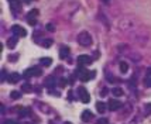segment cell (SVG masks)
Masks as SVG:
<instances>
[{
    "label": "cell",
    "mask_w": 151,
    "mask_h": 124,
    "mask_svg": "<svg viewBox=\"0 0 151 124\" xmlns=\"http://www.w3.org/2000/svg\"><path fill=\"white\" fill-rule=\"evenodd\" d=\"M78 42L82 45V47H90L92 45V37L89 33L82 31L79 36H78Z\"/></svg>",
    "instance_id": "6da1fadb"
},
{
    "label": "cell",
    "mask_w": 151,
    "mask_h": 124,
    "mask_svg": "<svg viewBox=\"0 0 151 124\" xmlns=\"http://www.w3.org/2000/svg\"><path fill=\"white\" fill-rule=\"evenodd\" d=\"M41 73H42V71L38 66H33V68H28L27 71H24L23 76H24V79H28V78H33V76H40Z\"/></svg>",
    "instance_id": "7a4b0ae2"
},
{
    "label": "cell",
    "mask_w": 151,
    "mask_h": 124,
    "mask_svg": "<svg viewBox=\"0 0 151 124\" xmlns=\"http://www.w3.org/2000/svg\"><path fill=\"white\" fill-rule=\"evenodd\" d=\"M78 95H79V99H81L84 103H89V102H90V96H89L88 90H86L84 86H79V88H78Z\"/></svg>",
    "instance_id": "3957f363"
},
{
    "label": "cell",
    "mask_w": 151,
    "mask_h": 124,
    "mask_svg": "<svg viewBox=\"0 0 151 124\" xmlns=\"http://www.w3.org/2000/svg\"><path fill=\"white\" fill-rule=\"evenodd\" d=\"M92 64V58L89 55H79L78 56V66H85V65H90Z\"/></svg>",
    "instance_id": "277c9868"
},
{
    "label": "cell",
    "mask_w": 151,
    "mask_h": 124,
    "mask_svg": "<svg viewBox=\"0 0 151 124\" xmlns=\"http://www.w3.org/2000/svg\"><path fill=\"white\" fill-rule=\"evenodd\" d=\"M37 16H38V10L37 9H33L30 13H28V16H27V21H28V24L30 25H35V18H37Z\"/></svg>",
    "instance_id": "5b68a950"
},
{
    "label": "cell",
    "mask_w": 151,
    "mask_h": 124,
    "mask_svg": "<svg viewBox=\"0 0 151 124\" xmlns=\"http://www.w3.org/2000/svg\"><path fill=\"white\" fill-rule=\"evenodd\" d=\"M11 31H13V34L20 36V37H26V36H27V31H26L21 25H13V27H11Z\"/></svg>",
    "instance_id": "8992f818"
},
{
    "label": "cell",
    "mask_w": 151,
    "mask_h": 124,
    "mask_svg": "<svg viewBox=\"0 0 151 124\" xmlns=\"http://www.w3.org/2000/svg\"><path fill=\"white\" fill-rule=\"evenodd\" d=\"M107 107H109V110H112V111H115V110H119L120 107H121V103L116 100V99H112V100H109V103H107Z\"/></svg>",
    "instance_id": "52a82bcc"
},
{
    "label": "cell",
    "mask_w": 151,
    "mask_h": 124,
    "mask_svg": "<svg viewBox=\"0 0 151 124\" xmlns=\"http://www.w3.org/2000/svg\"><path fill=\"white\" fill-rule=\"evenodd\" d=\"M10 7L13 11H20L21 10V4L18 0H10Z\"/></svg>",
    "instance_id": "ba28073f"
},
{
    "label": "cell",
    "mask_w": 151,
    "mask_h": 124,
    "mask_svg": "<svg viewBox=\"0 0 151 124\" xmlns=\"http://www.w3.org/2000/svg\"><path fill=\"white\" fill-rule=\"evenodd\" d=\"M17 42H18V37H17V36L11 37V38L7 41V47H9L10 50H13V48H14V47L17 45Z\"/></svg>",
    "instance_id": "9c48e42d"
},
{
    "label": "cell",
    "mask_w": 151,
    "mask_h": 124,
    "mask_svg": "<svg viewBox=\"0 0 151 124\" xmlns=\"http://www.w3.org/2000/svg\"><path fill=\"white\" fill-rule=\"evenodd\" d=\"M7 80H9V83H17L18 80H20V75L18 73H11V75H9V78H7Z\"/></svg>",
    "instance_id": "30bf717a"
},
{
    "label": "cell",
    "mask_w": 151,
    "mask_h": 124,
    "mask_svg": "<svg viewBox=\"0 0 151 124\" xmlns=\"http://www.w3.org/2000/svg\"><path fill=\"white\" fill-rule=\"evenodd\" d=\"M68 55H69V48L68 47H62L61 51H59V58L64 59V58H67Z\"/></svg>",
    "instance_id": "8fae6325"
},
{
    "label": "cell",
    "mask_w": 151,
    "mask_h": 124,
    "mask_svg": "<svg viewBox=\"0 0 151 124\" xmlns=\"http://www.w3.org/2000/svg\"><path fill=\"white\" fill-rule=\"evenodd\" d=\"M81 119H82L84 121H89V120L92 119V113H90L89 110H85L84 113H82V116H81Z\"/></svg>",
    "instance_id": "7c38bea8"
},
{
    "label": "cell",
    "mask_w": 151,
    "mask_h": 124,
    "mask_svg": "<svg viewBox=\"0 0 151 124\" xmlns=\"http://www.w3.org/2000/svg\"><path fill=\"white\" fill-rule=\"evenodd\" d=\"M96 110H98V113H104L106 105H104L103 102H98V103H96Z\"/></svg>",
    "instance_id": "4fadbf2b"
},
{
    "label": "cell",
    "mask_w": 151,
    "mask_h": 124,
    "mask_svg": "<svg viewBox=\"0 0 151 124\" xmlns=\"http://www.w3.org/2000/svg\"><path fill=\"white\" fill-rule=\"evenodd\" d=\"M40 64H41L42 66H50L51 64H52V59H51V58H41V59H40Z\"/></svg>",
    "instance_id": "5bb4252c"
},
{
    "label": "cell",
    "mask_w": 151,
    "mask_h": 124,
    "mask_svg": "<svg viewBox=\"0 0 151 124\" xmlns=\"http://www.w3.org/2000/svg\"><path fill=\"white\" fill-rule=\"evenodd\" d=\"M52 42H54V41H52L51 38H48V40H44V41L41 42V45H42L44 48H50L51 45H52Z\"/></svg>",
    "instance_id": "9a60e30c"
},
{
    "label": "cell",
    "mask_w": 151,
    "mask_h": 124,
    "mask_svg": "<svg viewBox=\"0 0 151 124\" xmlns=\"http://www.w3.org/2000/svg\"><path fill=\"white\" fill-rule=\"evenodd\" d=\"M45 85H47L48 88H50V86H54V85H55V79H54L52 76H48L47 80H45Z\"/></svg>",
    "instance_id": "2e32d148"
},
{
    "label": "cell",
    "mask_w": 151,
    "mask_h": 124,
    "mask_svg": "<svg viewBox=\"0 0 151 124\" xmlns=\"http://www.w3.org/2000/svg\"><path fill=\"white\" fill-rule=\"evenodd\" d=\"M120 71H121V73H126L129 71V65L126 62H120Z\"/></svg>",
    "instance_id": "e0dca14e"
},
{
    "label": "cell",
    "mask_w": 151,
    "mask_h": 124,
    "mask_svg": "<svg viewBox=\"0 0 151 124\" xmlns=\"http://www.w3.org/2000/svg\"><path fill=\"white\" fill-rule=\"evenodd\" d=\"M31 89H33V86H31L30 83H24V85H23V88H21V90H23V92H26V93H28V92H31Z\"/></svg>",
    "instance_id": "ac0fdd59"
},
{
    "label": "cell",
    "mask_w": 151,
    "mask_h": 124,
    "mask_svg": "<svg viewBox=\"0 0 151 124\" xmlns=\"http://www.w3.org/2000/svg\"><path fill=\"white\" fill-rule=\"evenodd\" d=\"M10 97H11V99H20V97H21V93H20V92H16V90H13V92L10 93Z\"/></svg>",
    "instance_id": "d6986e66"
},
{
    "label": "cell",
    "mask_w": 151,
    "mask_h": 124,
    "mask_svg": "<svg viewBox=\"0 0 151 124\" xmlns=\"http://www.w3.org/2000/svg\"><path fill=\"white\" fill-rule=\"evenodd\" d=\"M112 92H113V95H115V96H121V95H123V90H121L120 88H115Z\"/></svg>",
    "instance_id": "ffe728a7"
},
{
    "label": "cell",
    "mask_w": 151,
    "mask_h": 124,
    "mask_svg": "<svg viewBox=\"0 0 151 124\" xmlns=\"http://www.w3.org/2000/svg\"><path fill=\"white\" fill-rule=\"evenodd\" d=\"M27 114H30V110H26V109H24V110H21V114H20V116H21V117H26Z\"/></svg>",
    "instance_id": "44dd1931"
},
{
    "label": "cell",
    "mask_w": 151,
    "mask_h": 124,
    "mask_svg": "<svg viewBox=\"0 0 151 124\" xmlns=\"http://www.w3.org/2000/svg\"><path fill=\"white\" fill-rule=\"evenodd\" d=\"M144 85H146V86H151V78L150 76H147V79L144 80Z\"/></svg>",
    "instance_id": "7402d4cb"
},
{
    "label": "cell",
    "mask_w": 151,
    "mask_h": 124,
    "mask_svg": "<svg viewBox=\"0 0 151 124\" xmlns=\"http://www.w3.org/2000/svg\"><path fill=\"white\" fill-rule=\"evenodd\" d=\"M96 124H107V119H100L96 121Z\"/></svg>",
    "instance_id": "603a6c76"
},
{
    "label": "cell",
    "mask_w": 151,
    "mask_h": 124,
    "mask_svg": "<svg viewBox=\"0 0 151 124\" xmlns=\"http://www.w3.org/2000/svg\"><path fill=\"white\" fill-rule=\"evenodd\" d=\"M47 30H48V31H54V30H55V27H54V25H52V24H47Z\"/></svg>",
    "instance_id": "cb8c5ba5"
},
{
    "label": "cell",
    "mask_w": 151,
    "mask_h": 124,
    "mask_svg": "<svg viewBox=\"0 0 151 124\" xmlns=\"http://www.w3.org/2000/svg\"><path fill=\"white\" fill-rule=\"evenodd\" d=\"M16 59H17V55H10V58H9V61H10V62H14Z\"/></svg>",
    "instance_id": "d4e9b609"
},
{
    "label": "cell",
    "mask_w": 151,
    "mask_h": 124,
    "mask_svg": "<svg viewBox=\"0 0 151 124\" xmlns=\"http://www.w3.org/2000/svg\"><path fill=\"white\" fill-rule=\"evenodd\" d=\"M4 124H17V121H14V120H6Z\"/></svg>",
    "instance_id": "484cf974"
},
{
    "label": "cell",
    "mask_w": 151,
    "mask_h": 124,
    "mask_svg": "<svg viewBox=\"0 0 151 124\" xmlns=\"http://www.w3.org/2000/svg\"><path fill=\"white\" fill-rule=\"evenodd\" d=\"M1 82H4V71H1Z\"/></svg>",
    "instance_id": "4316f807"
},
{
    "label": "cell",
    "mask_w": 151,
    "mask_h": 124,
    "mask_svg": "<svg viewBox=\"0 0 151 124\" xmlns=\"http://www.w3.org/2000/svg\"><path fill=\"white\" fill-rule=\"evenodd\" d=\"M150 75H151V66L147 69V76H150Z\"/></svg>",
    "instance_id": "83f0119b"
},
{
    "label": "cell",
    "mask_w": 151,
    "mask_h": 124,
    "mask_svg": "<svg viewBox=\"0 0 151 124\" xmlns=\"http://www.w3.org/2000/svg\"><path fill=\"white\" fill-rule=\"evenodd\" d=\"M103 3H104V4H109V3H110V0H103Z\"/></svg>",
    "instance_id": "f1b7e54d"
},
{
    "label": "cell",
    "mask_w": 151,
    "mask_h": 124,
    "mask_svg": "<svg viewBox=\"0 0 151 124\" xmlns=\"http://www.w3.org/2000/svg\"><path fill=\"white\" fill-rule=\"evenodd\" d=\"M64 124H72V123H69V121H67V123H64Z\"/></svg>",
    "instance_id": "f546056e"
},
{
    "label": "cell",
    "mask_w": 151,
    "mask_h": 124,
    "mask_svg": "<svg viewBox=\"0 0 151 124\" xmlns=\"http://www.w3.org/2000/svg\"><path fill=\"white\" fill-rule=\"evenodd\" d=\"M26 1H27V3H30V1H31V0H26Z\"/></svg>",
    "instance_id": "4dcf8cb0"
}]
</instances>
